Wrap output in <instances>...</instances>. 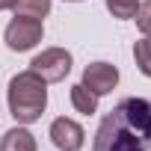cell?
Returning a JSON list of instances; mask_svg holds the SVG:
<instances>
[{
	"label": "cell",
	"mask_w": 151,
	"mask_h": 151,
	"mask_svg": "<svg viewBox=\"0 0 151 151\" xmlns=\"http://www.w3.org/2000/svg\"><path fill=\"white\" fill-rule=\"evenodd\" d=\"M133 59H136V68L145 77H151V36H142L133 45Z\"/></svg>",
	"instance_id": "10"
},
{
	"label": "cell",
	"mask_w": 151,
	"mask_h": 151,
	"mask_svg": "<svg viewBox=\"0 0 151 151\" xmlns=\"http://www.w3.org/2000/svg\"><path fill=\"white\" fill-rule=\"evenodd\" d=\"M42 36H45L42 21H39V18H24V15H15V18L6 24V33H3L9 50H18V53L36 47V45L42 42Z\"/></svg>",
	"instance_id": "3"
},
{
	"label": "cell",
	"mask_w": 151,
	"mask_h": 151,
	"mask_svg": "<svg viewBox=\"0 0 151 151\" xmlns=\"http://www.w3.org/2000/svg\"><path fill=\"white\" fill-rule=\"evenodd\" d=\"M86 89H92L98 98L101 95H110L119 83V68L110 65V62H92L83 68V80H80Z\"/></svg>",
	"instance_id": "6"
},
{
	"label": "cell",
	"mask_w": 151,
	"mask_h": 151,
	"mask_svg": "<svg viewBox=\"0 0 151 151\" xmlns=\"http://www.w3.org/2000/svg\"><path fill=\"white\" fill-rule=\"evenodd\" d=\"M71 104H74L77 113L92 116V113L98 110V95H95L92 89H86L83 83H77V86H71Z\"/></svg>",
	"instance_id": "8"
},
{
	"label": "cell",
	"mask_w": 151,
	"mask_h": 151,
	"mask_svg": "<svg viewBox=\"0 0 151 151\" xmlns=\"http://www.w3.org/2000/svg\"><path fill=\"white\" fill-rule=\"evenodd\" d=\"M30 68L45 83H59V80L68 77V71H71V53L65 47H47V50H42L30 62Z\"/></svg>",
	"instance_id": "4"
},
{
	"label": "cell",
	"mask_w": 151,
	"mask_h": 151,
	"mask_svg": "<svg viewBox=\"0 0 151 151\" xmlns=\"http://www.w3.org/2000/svg\"><path fill=\"white\" fill-rule=\"evenodd\" d=\"M95 151H148L151 142L122 116V110H110V116L98 124L95 133Z\"/></svg>",
	"instance_id": "2"
},
{
	"label": "cell",
	"mask_w": 151,
	"mask_h": 151,
	"mask_svg": "<svg viewBox=\"0 0 151 151\" xmlns=\"http://www.w3.org/2000/svg\"><path fill=\"white\" fill-rule=\"evenodd\" d=\"M136 27L142 30V36H151V0H145V3H139L136 9Z\"/></svg>",
	"instance_id": "12"
},
{
	"label": "cell",
	"mask_w": 151,
	"mask_h": 151,
	"mask_svg": "<svg viewBox=\"0 0 151 151\" xmlns=\"http://www.w3.org/2000/svg\"><path fill=\"white\" fill-rule=\"evenodd\" d=\"M0 151H36V136L27 127H12L0 139Z\"/></svg>",
	"instance_id": "7"
},
{
	"label": "cell",
	"mask_w": 151,
	"mask_h": 151,
	"mask_svg": "<svg viewBox=\"0 0 151 151\" xmlns=\"http://www.w3.org/2000/svg\"><path fill=\"white\" fill-rule=\"evenodd\" d=\"M6 101H9V113L15 116L18 124H33L42 119V113L47 107V83L33 68H27L9 80Z\"/></svg>",
	"instance_id": "1"
},
{
	"label": "cell",
	"mask_w": 151,
	"mask_h": 151,
	"mask_svg": "<svg viewBox=\"0 0 151 151\" xmlns=\"http://www.w3.org/2000/svg\"><path fill=\"white\" fill-rule=\"evenodd\" d=\"M71 3H77V0H71Z\"/></svg>",
	"instance_id": "14"
},
{
	"label": "cell",
	"mask_w": 151,
	"mask_h": 151,
	"mask_svg": "<svg viewBox=\"0 0 151 151\" xmlns=\"http://www.w3.org/2000/svg\"><path fill=\"white\" fill-rule=\"evenodd\" d=\"M15 15H24V18H45L50 12V0H15L12 3Z\"/></svg>",
	"instance_id": "9"
},
{
	"label": "cell",
	"mask_w": 151,
	"mask_h": 151,
	"mask_svg": "<svg viewBox=\"0 0 151 151\" xmlns=\"http://www.w3.org/2000/svg\"><path fill=\"white\" fill-rule=\"evenodd\" d=\"M107 9H110L113 18L130 21V18L136 15V9H139V0H107Z\"/></svg>",
	"instance_id": "11"
},
{
	"label": "cell",
	"mask_w": 151,
	"mask_h": 151,
	"mask_svg": "<svg viewBox=\"0 0 151 151\" xmlns=\"http://www.w3.org/2000/svg\"><path fill=\"white\" fill-rule=\"evenodd\" d=\"M12 3L15 0H0V9H12Z\"/></svg>",
	"instance_id": "13"
},
{
	"label": "cell",
	"mask_w": 151,
	"mask_h": 151,
	"mask_svg": "<svg viewBox=\"0 0 151 151\" xmlns=\"http://www.w3.org/2000/svg\"><path fill=\"white\" fill-rule=\"evenodd\" d=\"M50 142H53L59 151H80L83 142H86V130L74 122V119L59 116V119H53V124H50Z\"/></svg>",
	"instance_id": "5"
}]
</instances>
